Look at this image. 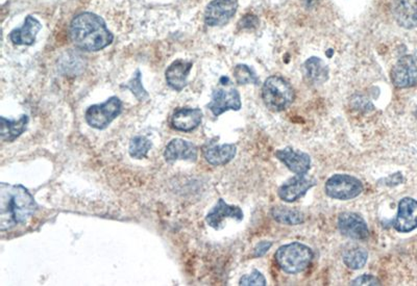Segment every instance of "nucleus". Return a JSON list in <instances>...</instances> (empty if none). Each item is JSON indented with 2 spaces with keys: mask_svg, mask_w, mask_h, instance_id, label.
<instances>
[{
  "mask_svg": "<svg viewBox=\"0 0 417 286\" xmlns=\"http://www.w3.org/2000/svg\"><path fill=\"white\" fill-rule=\"evenodd\" d=\"M382 181H385L386 185H399L403 183V176L401 173H396V174L391 175V176L384 178Z\"/></svg>",
  "mask_w": 417,
  "mask_h": 286,
  "instance_id": "2f4dec72",
  "label": "nucleus"
},
{
  "mask_svg": "<svg viewBox=\"0 0 417 286\" xmlns=\"http://www.w3.org/2000/svg\"><path fill=\"white\" fill-rule=\"evenodd\" d=\"M368 253L365 248L354 247L343 254V263L352 270H360L367 263Z\"/></svg>",
  "mask_w": 417,
  "mask_h": 286,
  "instance_id": "b1692460",
  "label": "nucleus"
},
{
  "mask_svg": "<svg viewBox=\"0 0 417 286\" xmlns=\"http://www.w3.org/2000/svg\"><path fill=\"white\" fill-rule=\"evenodd\" d=\"M266 279L262 273L258 270H252V272L248 275H244L243 278L239 281V285L241 286H265Z\"/></svg>",
  "mask_w": 417,
  "mask_h": 286,
  "instance_id": "cd10ccee",
  "label": "nucleus"
},
{
  "mask_svg": "<svg viewBox=\"0 0 417 286\" xmlns=\"http://www.w3.org/2000/svg\"><path fill=\"white\" fill-rule=\"evenodd\" d=\"M38 205L28 188L21 185H0V230L6 231L26 223Z\"/></svg>",
  "mask_w": 417,
  "mask_h": 286,
  "instance_id": "f257e3e1",
  "label": "nucleus"
},
{
  "mask_svg": "<svg viewBox=\"0 0 417 286\" xmlns=\"http://www.w3.org/2000/svg\"><path fill=\"white\" fill-rule=\"evenodd\" d=\"M339 231L343 236L352 239H367L369 236V229L365 219L356 212H343L338 218Z\"/></svg>",
  "mask_w": 417,
  "mask_h": 286,
  "instance_id": "9b49d317",
  "label": "nucleus"
},
{
  "mask_svg": "<svg viewBox=\"0 0 417 286\" xmlns=\"http://www.w3.org/2000/svg\"><path fill=\"white\" fill-rule=\"evenodd\" d=\"M164 157L169 163L179 159L195 161L197 159V148L194 144L185 139H174L166 147Z\"/></svg>",
  "mask_w": 417,
  "mask_h": 286,
  "instance_id": "f3484780",
  "label": "nucleus"
},
{
  "mask_svg": "<svg viewBox=\"0 0 417 286\" xmlns=\"http://www.w3.org/2000/svg\"><path fill=\"white\" fill-rule=\"evenodd\" d=\"M122 86L128 88L139 101H144L148 98V93L146 92L143 84H142V74L140 70H137L136 73L133 75L132 79H130V81Z\"/></svg>",
  "mask_w": 417,
  "mask_h": 286,
  "instance_id": "bb28decb",
  "label": "nucleus"
},
{
  "mask_svg": "<svg viewBox=\"0 0 417 286\" xmlns=\"http://www.w3.org/2000/svg\"><path fill=\"white\" fill-rule=\"evenodd\" d=\"M122 103L118 97H111L103 104L90 106L86 112V121L95 130H104L121 114Z\"/></svg>",
  "mask_w": 417,
  "mask_h": 286,
  "instance_id": "423d86ee",
  "label": "nucleus"
},
{
  "mask_svg": "<svg viewBox=\"0 0 417 286\" xmlns=\"http://www.w3.org/2000/svg\"><path fill=\"white\" fill-rule=\"evenodd\" d=\"M313 256L312 250L299 241L282 246L274 255L279 267L288 274H299L307 269Z\"/></svg>",
  "mask_w": 417,
  "mask_h": 286,
  "instance_id": "20e7f679",
  "label": "nucleus"
},
{
  "mask_svg": "<svg viewBox=\"0 0 417 286\" xmlns=\"http://www.w3.org/2000/svg\"><path fill=\"white\" fill-rule=\"evenodd\" d=\"M304 75L312 84L325 83L329 76V69L318 57H310L303 66Z\"/></svg>",
  "mask_w": 417,
  "mask_h": 286,
  "instance_id": "412c9836",
  "label": "nucleus"
},
{
  "mask_svg": "<svg viewBox=\"0 0 417 286\" xmlns=\"http://www.w3.org/2000/svg\"><path fill=\"white\" fill-rule=\"evenodd\" d=\"M203 120L199 108H179L172 118V125L179 132H189L199 127Z\"/></svg>",
  "mask_w": 417,
  "mask_h": 286,
  "instance_id": "dca6fc26",
  "label": "nucleus"
},
{
  "mask_svg": "<svg viewBox=\"0 0 417 286\" xmlns=\"http://www.w3.org/2000/svg\"><path fill=\"white\" fill-rule=\"evenodd\" d=\"M277 159L296 175L307 174L311 168V157L307 153L288 147L276 152Z\"/></svg>",
  "mask_w": 417,
  "mask_h": 286,
  "instance_id": "ddd939ff",
  "label": "nucleus"
},
{
  "mask_svg": "<svg viewBox=\"0 0 417 286\" xmlns=\"http://www.w3.org/2000/svg\"><path fill=\"white\" fill-rule=\"evenodd\" d=\"M392 13L401 28L406 30L417 28V0H394Z\"/></svg>",
  "mask_w": 417,
  "mask_h": 286,
  "instance_id": "2eb2a0df",
  "label": "nucleus"
},
{
  "mask_svg": "<svg viewBox=\"0 0 417 286\" xmlns=\"http://www.w3.org/2000/svg\"><path fill=\"white\" fill-rule=\"evenodd\" d=\"M363 192V183L350 175H333L326 183L328 196L337 200H350Z\"/></svg>",
  "mask_w": 417,
  "mask_h": 286,
  "instance_id": "39448f33",
  "label": "nucleus"
},
{
  "mask_svg": "<svg viewBox=\"0 0 417 286\" xmlns=\"http://www.w3.org/2000/svg\"><path fill=\"white\" fill-rule=\"evenodd\" d=\"M234 76L236 79V83L243 86V84H259V77L257 76L255 71L252 68L248 67V65H237L234 69Z\"/></svg>",
  "mask_w": 417,
  "mask_h": 286,
  "instance_id": "a878e982",
  "label": "nucleus"
},
{
  "mask_svg": "<svg viewBox=\"0 0 417 286\" xmlns=\"http://www.w3.org/2000/svg\"><path fill=\"white\" fill-rule=\"evenodd\" d=\"M262 98L269 110L281 112L291 105L296 94L289 81L284 77L272 75L263 84Z\"/></svg>",
  "mask_w": 417,
  "mask_h": 286,
  "instance_id": "7ed1b4c3",
  "label": "nucleus"
},
{
  "mask_svg": "<svg viewBox=\"0 0 417 286\" xmlns=\"http://www.w3.org/2000/svg\"><path fill=\"white\" fill-rule=\"evenodd\" d=\"M237 0H213L205 12V23L208 26H223L236 14Z\"/></svg>",
  "mask_w": 417,
  "mask_h": 286,
  "instance_id": "0eeeda50",
  "label": "nucleus"
},
{
  "mask_svg": "<svg viewBox=\"0 0 417 286\" xmlns=\"http://www.w3.org/2000/svg\"><path fill=\"white\" fill-rule=\"evenodd\" d=\"M152 142L148 137L138 135L130 141L128 152L133 159H142L148 156V153L152 149Z\"/></svg>",
  "mask_w": 417,
  "mask_h": 286,
  "instance_id": "393cba45",
  "label": "nucleus"
},
{
  "mask_svg": "<svg viewBox=\"0 0 417 286\" xmlns=\"http://www.w3.org/2000/svg\"><path fill=\"white\" fill-rule=\"evenodd\" d=\"M41 28L42 25L39 20L33 16H28L24 20L21 28H15L13 32H11V41L16 45H33Z\"/></svg>",
  "mask_w": 417,
  "mask_h": 286,
  "instance_id": "a211bd4d",
  "label": "nucleus"
},
{
  "mask_svg": "<svg viewBox=\"0 0 417 286\" xmlns=\"http://www.w3.org/2000/svg\"><path fill=\"white\" fill-rule=\"evenodd\" d=\"M394 228L401 234L411 232L417 228V201L406 197L399 203L398 216L394 219Z\"/></svg>",
  "mask_w": 417,
  "mask_h": 286,
  "instance_id": "f8f14e48",
  "label": "nucleus"
},
{
  "mask_svg": "<svg viewBox=\"0 0 417 286\" xmlns=\"http://www.w3.org/2000/svg\"><path fill=\"white\" fill-rule=\"evenodd\" d=\"M1 139L6 142H13L23 134L28 123V117L22 115L18 120H9L1 117Z\"/></svg>",
  "mask_w": 417,
  "mask_h": 286,
  "instance_id": "4be33fe9",
  "label": "nucleus"
},
{
  "mask_svg": "<svg viewBox=\"0 0 417 286\" xmlns=\"http://www.w3.org/2000/svg\"><path fill=\"white\" fill-rule=\"evenodd\" d=\"M191 68V62L184 61V59H177L174 62L165 73L168 86L177 92L183 90L187 86V77Z\"/></svg>",
  "mask_w": 417,
  "mask_h": 286,
  "instance_id": "6ab92c4d",
  "label": "nucleus"
},
{
  "mask_svg": "<svg viewBox=\"0 0 417 286\" xmlns=\"http://www.w3.org/2000/svg\"><path fill=\"white\" fill-rule=\"evenodd\" d=\"M243 210L239 206L228 205L223 199H219L216 205L208 212L206 221L213 229L219 230L223 227V221L226 219L230 218L237 219V221H243Z\"/></svg>",
  "mask_w": 417,
  "mask_h": 286,
  "instance_id": "4468645a",
  "label": "nucleus"
},
{
  "mask_svg": "<svg viewBox=\"0 0 417 286\" xmlns=\"http://www.w3.org/2000/svg\"><path fill=\"white\" fill-rule=\"evenodd\" d=\"M259 20L258 18L254 16V15H248V16L243 17L241 20L239 26L243 28H252L258 26Z\"/></svg>",
  "mask_w": 417,
  "mask_h": 286,
  "instance_id": "c756f323",
  "label": "nucleus"
},
{
  "mask_svg": "<svg viewBox=\"0 0 417 286\" xmlns=\"http://www.w3.org/2000/svg\"><path fill=\"white\" fill-rule=\"evenodd\" d=\"M352 285H381L378 278L372 275H362L352 281Z\"/></svg>",
  "mask_w": 417,
  "mask_h": 286,
  "instance_id": "c85d7f7f",
  "label": "nucleus"
},
{
  "mask_svg": "<svg viewBox=\"0 0 417 286\" xmlns=\"http://www.w3.org/2000/svg\"><path fill=\"white\" fill-rule=\"evenodd\" d=\"M70 38L73 44L84 51L104 50L114 40L103 18L89 12L82 13L72 20Z\"/></svg>",
  "mask_w": 417,
  "mask_h": 286,
  "instance_id": "f03ea898",
  "label": "nucleus"
},
{
  "mask_svg": "<svg viewBox=\"0 0 417 286\" xmlns=\"http://www.w3.org/2000/svg\"><path fill=\"white\" fill-rule=\"evenodd\" d=\"M270 214L278 223L285 224V225H299L304 223V214L294 208L276 206L272 208Z\"/></svg>",
  "mask_w": 417,
  "mask_h": 286,
  "instance_id": "5701e85b",
  "label": "nucleus"
},
{
  "mask_svg": "<svg viewBox=\"0 0 417 286\" xmlns=\"http://www.w3.org/2000/svg\"><path fill=\"white\" fill-rule=\"evenodd\" d=\"M237 147L234 144L214 145L210 144L204 149L206 161L212 166H223L230 163L236 155Z\"/></svg>",
  "mask_w": 417,
  "mask_h": 286,
  "instance_id": "aec40b11",
  "label": "nucleus"
},
{
  "mask_svg": "<svg viewBox=\"0 0 417 286\" xmlns=\"http://www.w3.org/2000/svg\"><path fill=\"white\" fill-rule=\"evenodd\" d=\"M272 243L270 241H261L257 245V247L255 248V257H262L267 253L268 250L272 248Z\"/></svg>",
  "mask_w": 417,
  "mask_h": 286,
  "instance_id": "7c9ffc66",
  "label": "nucleus"
},
{
  "mask_svg": "<svg viewBox=\"0 0 417 286\" xmlns=\"http://www.w3.org/2000/svg\"><path fill=\"white\" fill-rule=\"evenodd\" d=\"M208 108L215 117L221 116L226 110H239L241 108L240 94L235 88H230V90L215 88Z\"/></svg>",
  "mask_w": 417,
  "mask_h": 286,
  "instance_id": "1a4fd4ad",
  "label": "nucleus"
},
{
  "mask_svg": "<svg viewBox=\"0 0 417 286\" xmlns=\"http://www.w3.org/2000/svg\"><path fill=\"white\" fill-rule=\"evenodd\" d=\"M391 81L399 88L416 86L417 57L414 55H405L401 57L392 69Z\"/></svg>",
  "mask_w": 417,
  "mask_h": 286,
  "instance_id": "6e6552de",
  "label": "nucleus"
},
{
  "mask_svg": "<svg viewBox=\"0 0 417 286\" xmlns=\"http://www.w3.org/2000/svg\"><path fill=\"white\" fill-rule=\"evenodd\" d=\"M315 185L316 181L312 177L306 176V174L297 175L279 186L278 195L279 198L286 202H296L301 197L305 196L306 193Z\"/></svg>",
  "mask_w": 417,
  "mask_h": 286,
  "instance_id": "9d476101",
  "label": "nucleus"
}]
</instances>
